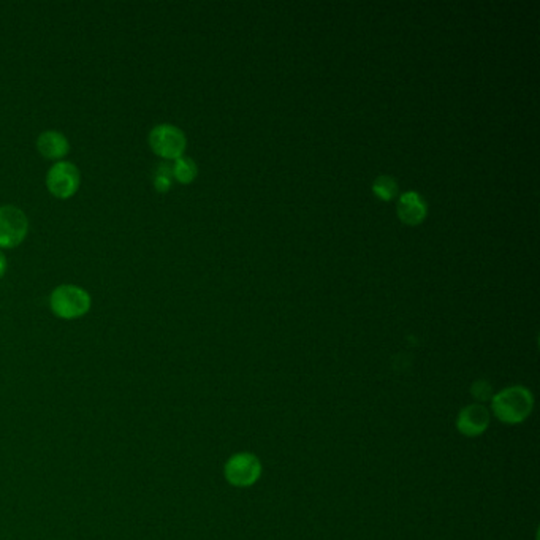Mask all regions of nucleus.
<instances>
[{
	"label": "nucleus",
	"mask_w": 540,
	"mask_h": 540,
	"mask_svg": "<svg viewBox=\"0 0 540 540\" xmlns=\"http://www.w3.org/2000/svg\"><path fill=\"white\" fill-rule=\"evenodd\" d=\"M490 412L505 425H520L531 415L535 396L523 385H512L495 393L491 398Z\"/></svg>",
	"instance_id": "1"
},
{
	"label": "nucleus",
	"mask_w": 540,
	"mask_h": 540,
	"mask_svg": "<svg viewBox=\"0 0 540 540\" xmlns=\"http://www.w3.org/2000/svg\"><path fill=\"white\" fill-rule=\"evenodd\" d=\"M91 307L93 296L76 284H61L49 294V309L57 319H81L91 311Z\"/></svg>",
	"instance_id": "2"
},
{
	"label": "nucleus",
	"mask_w": 540,
	"mask_h": 540,
	"mask_svg": "<svg viewBox=\"0 0 540 540\" xmlns=\"http://www.w3.org/2000/svg\"><path fill=\"white\" fill-rule=\"evenodd\" d=\"M149 147L157 157L165 160L179 159L185 155V147H187V138L183 130L179 129L175 124H157L153 129L149 130L147 135Z\"/></svg>",
	"instance_id": "3"
},
{
	"label": "nucleus",
	"mask_w": 540,
	"mask_h": 540,
	"mask_svg": "<svg viewBox=\"0 0 540 540\" xmlns=\"http://www.w3.org/2000/svg\"><path fill=\"white\" fill-rule=\"evenodd\" d=\"M264 473L262 461L251 452L232 455L224 465V477L235 488H249L255 485Z\"/></svg>",
	"instance_id": "4"
},
{
	"label": "nucleus",
	"mask_w": 540,
	"mask_h": 540,
	"mask_svg": "<svg viewBox=\"0 0 540 540\" xmlns=\"http://www.w3.org/2000/svg\"><path fill=\"white\" fill-rule=\"evenodd\" d=\"M45 185L51 195L59 200H68L76 195L81 187V172L70 160L55 162L49 166Z\"/></svg>",
	"instance_id": "5"
},
{
	"label": "nucleus",
	"mask_w": 540,
	"mask_h": 540,
	"mask_svg": "<svg viewBox=\"0 0 540 540\" xmlns=\"http://www.w3.org/2000/svg\"><path fill=\"white\" fill-rule=\"evenodd\" d=\"M31 222L23 209L15 205L0 206V251L15 249L25 243Z\"/></svg>",
	"instance_id": "6"
},
{
	"label": "nucleus",
	"mask_w": 540,
	"mask_h": 540,
	"mask_svg": "<svg viewBox=\"0 0 540 540\" xmlns=\"http://www.w3.org/2000/svg\"><path fill=\"white\" fill-rule=\"evenodd\" d=\"M491 424V412L485 405L473 403L463 407L456 417V430L466 437L482 436Z\"/></svg>",
	"instance_id": "7"
},
{
	"label": "nucleus",
	"mask_w": 540,
	"mask_h": 540,
	"mask_svg": "<svg viewBox=\"0 0 540 540\" xmlns=\"http://www.w3.org/2000/svg\"><path fill=\"white\" fill-rule=\"evenodd\" d=\"M72 145L65 134L59 130H45L37 138V151L45 159L61 162L70 154Z\"/></svg>",
	"instance_id": "8"
},
{
	"label": "nucleus",
	"mask_w": 540,
	"mask_h": 540,
	"mask_svg": "<svg viewBox=\"0 0 540 540\" xmlns=\"http://www.w3.org/2000/svg\"><path fill=\"white\" fill-rule=\"evenodd\" d=\"M398 215L405 224L417 225L426 215V203L415 192H407L399 198Z\"/></svg>",
	"instance_id": "9"
},
{
	"label": "nucleus",
	"mask_w": 540,
	"mask_h": 540,
	"mask_svg": "<svg viewBox=\"0 0 540 540\" xmlns=\"http://www.w3.org/2000/svg\"><path fill=\"white\" fill-rule=\"evenodd\" d=\"M173 178L178 181L179 185H191L194 183L198 175V166H196L195 160L183 155L179 159L175 160L172 164Z\"/></svg>",
	"instance_id": "10"
},
{
	"label": "nucleus",
	"mask_w": 540,
	"mask_h": 540,
	"mask_svg": "<svg viewBox=\"0 0 540 540\" xmlns=\"http://www.w3.org/2000/svg\"><path fill=\"white\" fill-rule=\"evenodd\" d=\"M173 183H175V178H173L172 164L160 162L159 165L155 166V170H154V189L159 194H166L172 189Z\"/></svg>",
	"instance_id": "11"
},
{
	"label": "nucleus",
	"mask_w": 540,
	"mask_h": 540,
	"mask_svg": "<svg viewBox=\"0 0 540 540\" xmlns=\"http://www.w3.org/2000/svg\"><path fill=\"white\" fill-rule=\"evenodd\" d=\"M373 191L381 200H392L398 194V185L392 176H379L373 185Z\"/></svg>",
	"instance_id": "12"
},
{
	"label": "nucleus",
	"mask_w": 540,
	"mask_h": 540,
	"mask_svg": "<svg viewBox=\"0 0 540 540\" xmlns=\"http://www.w3.org/2000/svg\"><path fill=\"white\" fill-rule=\"evenodd\" d=\"M471 393H473L474 398L477 399L479 405H484L486 401H491L493 395H495L490 382L486 381L474 382L473 387H471Z\"/></svg>",
	"instance_id": "13"
},
{
	"label": "nucleus",
	"mask_w": 540,
	"mask_h": 540,
	"mask_svg": "<svg viewBox=\"0 0 540 540\" xmlns=\"http://www.w3.org/2000/svg\"><path fill=\"white\" fill-rule=\"evenodd\" d=\"M6 268H8V260H6L5 254L0 251V279L5 276Z\"/></svg>",
	"instance_id": "14"
}]
</instances>
